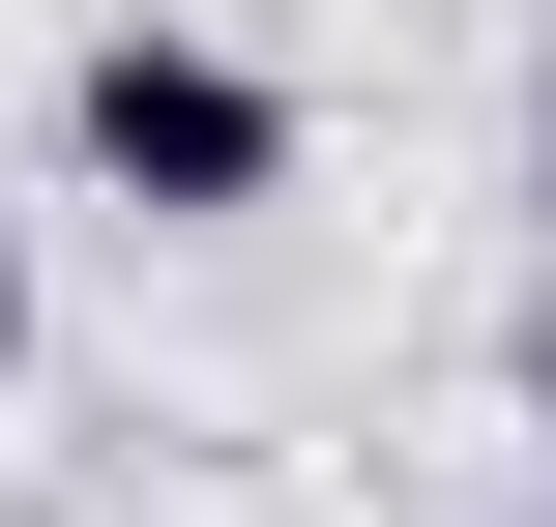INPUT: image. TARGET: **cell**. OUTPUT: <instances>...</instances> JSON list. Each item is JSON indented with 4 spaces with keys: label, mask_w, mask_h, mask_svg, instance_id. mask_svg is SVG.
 <instances>
[{
    "label": "cell",
    "mask_w": 556,
    "mask_h": 527,
    "mask_svg": "<svg viewBox=\"0 0 556 527\" xmlns=\"http://www.w3.org/2000/svg\"><path fill=\"white\" fill-rule=\"evenodd\" d=\"M59 147H88V205H147V235L293 205V88H264L235 29H88V59H59Z\"/></svg>",
    "instance_id": "cell-1"
},
{
    "label": "cell",
    "mask_w": 556,
    "mask_h": 527,
    "mask_svg": "<svg viewBox=\"0 0 556 527\" xmlns=\"http://www.w3.org/2000/svg\"><path fill=\"white\" fill-rule=\"evenodd\" d=\"M528 499H556V323H528Z\"/></svg>",
    "instance_id": "cell-2"
},
{
    "label": "cell",
    "mask_w": 556,
    "mask_h": 527,
    "mask_svg": "<svg viewBox=\"0 0 556 527\" xmlns=\"http://www.w3.org/2000/svg\"><path fill=\"white\" fill-rule=\"evenodd\" d=\"M0 352H29V235H0Z\"/></svg>",
    "instance_id": "cell-3"
},
{
    "label": "cell",
    "mask_w": 556,
    "mask_h": 527,
    "mask_svg": "<svg viewBox=\"0 0 556 527\" xmlns=\"http://www.w3.org/2000/svg\"><path fill=\"white\" fill-rule=\"evenodd\" d=\"M528 527H556V499H528Z\"/></svg>",
    "instance_id": "cell-4"
}]
</instances>
